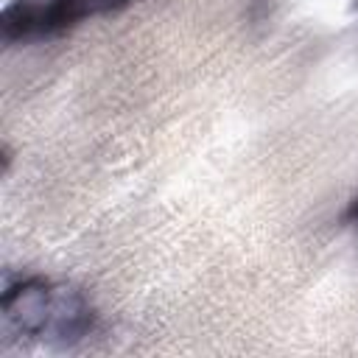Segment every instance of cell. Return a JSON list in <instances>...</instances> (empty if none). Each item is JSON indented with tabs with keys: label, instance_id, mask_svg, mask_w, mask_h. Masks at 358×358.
<instances>
[{
	"label": "cell",
	"instance_id": "cell-1",
	"mask_svg": "<svg viewBox=\"0 0 358 358\" xmlns=\"http://www.w3.org/2000/svg\"><path fill=\"white\" fill-rule=\"evenodd\" d=\"M53 305H56V285L42 277H28L20 280L17 285H8L0 299L6 324L14 327L20 336H31V338H48Z\"/></svg>",
	"mask_w": 358,
	"mask_h": 358
},
{
	"label": "cell",
	"instance_id": "cell-2",
	"mask_svg": "<svg viewBox=\"0 0 358 358\" xmlns=\"http://www.w3.org/2000/svg\"><path fill=\"white\" fill-rule=\"evenodd\" d=\"M131 0H48V34H62L73 22L95 14H109Z\"/></svg>",
	"mask_w": 358,
	"mask_h": 358
},
{
	"label": "cell",
	"instance_id": "cell-3",
	"mask_svg": "<svg viewBox=\"0 0 358 358\" xmlns=\"http://www.w3.org/2000/svg\"><path fill=\"white\" fill-rule=\"evenodd\" d=\"M347 218H350V221H352V224L358 227V199H355V201L350 204V210H347Z\"/></svg>",
	"mask_w": 358,
	"mask_h": 358
}]
</instances>
